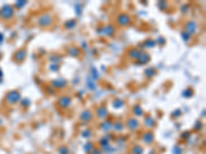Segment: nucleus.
Instances as JSON below:
<instances>
[{
  "mask_svg": "<svg viewBox=\"0 0 206 154\" xmlns=\"http://www.w3.org/2000/svg\"><path fill=\"white\" fill-rule=\"evenodd\" d=\"M130 17H129L128 15H126V13H123V15L119 16V19H118V22L120 25L122 26H126L127 24L130 23Z\"/></svg>",
  "mask_w": 206,
  "mask_h": 154,
  "instance_id": "1",
  "label": "nucleus"
}]
</instances>
